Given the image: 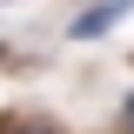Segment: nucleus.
<instances>
[{"label": "nucleus", "mask_w": 134, "mask_h": 134, "mask_svg": "<svg viewBox=\"0 0 134 134\" xmlns=\"http://www.w3.org/2000/svg\"><path fill=\"white\" fill-rule=\"evenodd\" d=\"M127 127H134V100H127Z\"/></svg>", "instance_id": "nucleus-2"}, {"label": "nucleus", "mask_w": 134, "mask_h": 134, "mask_svg": "<svg viewBox=\"0 0 134 134\" xmlns=\"http://www.w3.org/2000/svg\"><path fill=\"white\" fill-rule=\"evenodd\" d=\"M127 14H134V0H94V7H81V14H74L67 40H100V34H114Z\"/></svg>", "instance_id": "nucleus-1"}]
</instances>
